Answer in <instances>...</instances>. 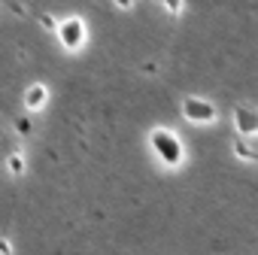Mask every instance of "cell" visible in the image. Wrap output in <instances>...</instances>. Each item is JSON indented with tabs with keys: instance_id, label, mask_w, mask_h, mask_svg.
<instances>
[{
	"instance_id": "6da1fadb",
	"label": "cell",
	"mask_w": 258,
	"mask_h": 255,
	"mask_svg": "<svg viewBox=\"0 0 258 255\" xmlns=\"http://www.w3.org/2000/svg\"><path fill=\"white\" fill-rule=\"evenodd\" d=\"M149 149H152L155 161L167 170H179L185 164V143L173 128H164V124L152 128L149 131Z\"/></svg>"
},
{
	"instance_id": "7a4b0ae2",
	"label": "cell",
	"mask_w": 258,
	"mask_h": 255,
	"mask_svg": "<svg viewBox=\"0 0 258 255\" xmlns=\"http://www.w3.org/2000/svg\"><path fill=\"white\" fill-rule=\"evenodd\" d=\"M52 34H55L58 46L64 52H70V55L82 52L85 43H88V25H85L82 16H64V19H58V25H55Z\"/></svg>"
},
{
	"instance_id": "3957f363",
	"label": "cell",
	"mask_w": 258,
	"mask_h": 255,
	"mask_svg": "<svg viewBox=\"0 0 258 255\" xmlns=\"http://www.w3.org/2000/svg\"><path fill=\"white\" fill-rule=\"evenodd\" d=\"M179 112H182V118H185L188 124H198V128H204V124H216V118H219L216 103L207 100V97H198V94L182 97Z\"/></svg>"
},
{
	"instance_id": "277c9868",
	"label": "cell",
	"mask_w": 258,
	"mask_h": 255,
	"mask_svg": "<svg viewBox=\"0 0 258 255\" xmlns=\"http://www.w3.org/2000/svg\"><path fill=\"white\" fill-rule=\"evenodd\" d=\"M231 118H234V131L240 137H258V106L237 103Z\"/></svg>"
},
{
	"instance_id": "5b68a950",
	"label": "cell",
	"mask_w": 258,
	"mask_h": 255,
	"mask_svg": "<svg viewBox=\"0 0 258 255\" xmlns=\"http://www.w3.org/2000/svg\"><path fill=\"white\" fill-rule=\"evenodd\" d=\"M46 103H49V85L46 82H34L25 88V109L28 112H40V109H46Z\"/></svg>"
},
{
	"instance_id": "8992f818",
	"label": "cell",
	"mask_w": 258,
	"mask_h": 255,
	"mask_svg": "<svg viewBox=\"0 0 258 255\" xmlns=\"http://www.w3.org/2000/svg\"><path fill=\"white\" fill-rule=\"evenodd\" d=\"M7 170H10L13 176H25V170H28V161H25V155H22V152H13V155H7Z\"/></svg>"
},
{
	"instance_id": "52a82bcc",
	"label": "cell",
	"mask_w": 258,
	"mask_h": 255,
	"mask_svg": "<svg viewBox=\"0 0 258 255\" xmlns=\"http://www.w3.org/2000/svg\"><path fill=\"white\" fill-rule=\"evenodd\" d=\"M158 4H161L170 16H182V10H185V0H158Z\"/></svg>"
},
{
	"instance_id": "ba28073f",
	"label": "cell",
	"mask_w": 258,
	"mask_h": 255,
	"mask_svg": "<svg viewBox=\"0 0 258 255\" xmlns=\"http://www.w3.org/2000/svg\"><path fill=\"white\" fill-rule=\"evenodd\" d=\"M134 4H137V0H112V7H115V10H124V13L134 10Z\"/></svg>"
},
{
	"instance_id": "9c48e42d",
	"label": "cell",
	"mask_w": 258,
	"mask_h": 255,
	"mask_svg": "<svg viewBox=\"0 0 258 255\" xmlns=\"http://www.w3.org/2000/svg\"><path fill=\"white\" fill-rule=\"evenodd\" d=\"M40 25H43L46 31H55V25H58V19H52V16H43V19H40Z\"/></svg>"
},
{
	"instance_id": "30bf717a",
	"label": "cell",
	"mask_w": 258,
	"mask_h": 255,
	"mask_svg": "<svg viewBox=\"0 0 258 255\" xmlns=\"http://www.w3.org/2000/svg\"><path fill=\"white\" fill-rule=\"evenodd\" d=\"M0 255H13V243L7 237H0Z\"/></svg>"
},
{
	"instance_id": "8fae6325",
	"label": "cell",
	"mask_w": 258,
	"mask_h": 255,
	"mask_svg": "<svg viewBox=\"0 0 258 255\" xmlns=\"http://www.w3.org/2000/svg\"><path fill=\"white\" fill-rule=\"evenodd\" d=\"M16 128H19L22 134H28V131H31V121H28V118H19V121H16Z\"/></svg>"
}]
</instances>
